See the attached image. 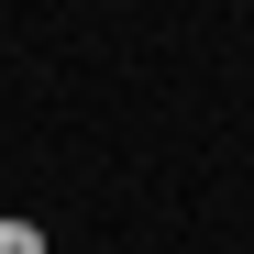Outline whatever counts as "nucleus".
I'll use <instances>...</instances> for the list:
<instances>
[{
  "mask_svg": "<svg viewBox=\"0 0 254 254\" xmlns=\"http://www.w3.org/2000/svg\"><path fill=\"white\" fill-rule=\"evenodd\" d=\"M0 254H45V232H33V221H11V210H0Z\"/></svg>",
  "mask_w": 254,
  "mask_h": 254,
  "instance_id": "f257e3e1",
  "label": "nucleus"
}]
</instances>
